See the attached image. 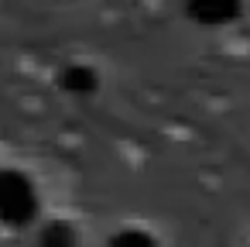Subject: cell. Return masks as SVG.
I'll return each mask as SVG.
<instances>
[{"instance_id":"5","label":"cell","mask_w":250,"mask_h":247,"mask_svg":"<svg viewBox=\"0 0 250 247\" xmlns=\"http://www.w3.org/2000/svg\"><path fill=\"white\" fill-rule=\"evenodd\" d=\"M110 247H154V240L144 230H124L110 240Z\"/></svg>"},{"instance_id":"4","label":"cell","mask_w":250,"mask_h":247,"mask_svg":"<svg viewBox=\"0 0 250 247\" xmlns=\"http://www.w3.org/2000/svg\"><path fill=\"white\" fill-rule=\"evenodd\" d=\"M62 83H65V90H76V93H86V90H93V83H96V76H93L89 69H83V66H72V69H65V76H62Z\"/></svg>"},{"instance_id":"1","label":"cell","mask_w":250,"mask_h":247,"mask_svg":"<svg viewBox=\"0 0 250 247\" xmlns=\"http://www.w3.org/2000/svg\"><path fill=\"white\" fill-rule=\"evenodd\" d=\"M35 209H38V196L31 179L21 172H0V220L21 226L35 216Z\"/></svg>"},{"instance_id":"2","label":"cell","mask_w":250,"mask_h":247,"mask_svg":"<svg viewBox=\"0 0 250 247\" xmlns=\"http://www.w3.org/2000/svg\"><path fill=\"white\" fill-rule=\"evenodd\" d=\"M240 14V0H188V18L216 28V24H229Z\"/></svg>"},{"instance_id":"3","label":"cell","mask_w":250,"mask_h":247,"mask_svg":"<svg viewBox=\"0 0 250 247\" xmlns=\"http://www.w3.org/2000/svg\"><path fill=\"white\" fill-rule=\"evenodd\" d=\"M42 247H76V233L65 223H52L42 233Z\"/></svg>"}]
</instances>
